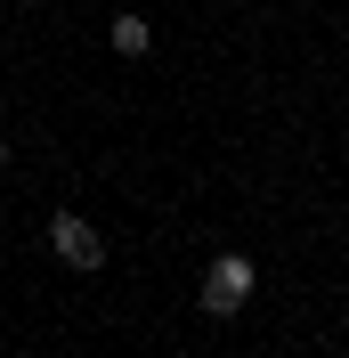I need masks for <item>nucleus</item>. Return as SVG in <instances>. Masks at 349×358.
Returning a JSON list of instances; mask_svg holds the SVG:
<instances>
[{"label":"nucleus","instance_id":"f257e3e1","mask_svg":"<svg viewBox=\"0 0 349 358\" xmlns=\"http://www.w3.org/2000/svg\"><path fill=\"white\" fill-rule=\"evenodd\" d=\"M252 285H260V268H252V261H244V252H219V261L211 268H203V310H211V317H236L244 310V301H252Z\"/></svg>","mask_w":349,"mask_h":358},{"label":"nucleus","instance_id":"f03ea898","mask_svg":"<svg viewBox=\"0 0 349 358\" xmlns=\"http://www.w3.org/2000/svg\"><path fill=\"white\" fill-rule=\"evenodd\" d=\"M49 252H57L66 268H98L106 261V236H98L89 220H73V212H57V220H49Z\"/></svg>","mask_w":349,"mask_h":358},{"label":"nucleus","instance_id":"7ed1b4c3","mask_svg":"<svg viewBox=\"0 0 349 358\" xmlns=\"http://www.w3.org/2000/svg\"><path fill=\"white\" fill-rule=\"evenodd\" d=\"M106 41H114V57H147V41H154V33H147V17H131V8H122V17L106 24Z\"/></svg>","mask_w":349,"mask_h":358},{"label":"nucleus","instance_id":"20e7f679","mask_svg":"<svg viewBox=\"0 0 349 358\" xmlns=\"http://www.w3.org/2000/svg\"><path fill=\"white\" fill-rule=\"evenodd\" d=\"M0 163H8V138H0Z\"/></svg>","mask_w":349,"mask_h":358}]
</instances>
